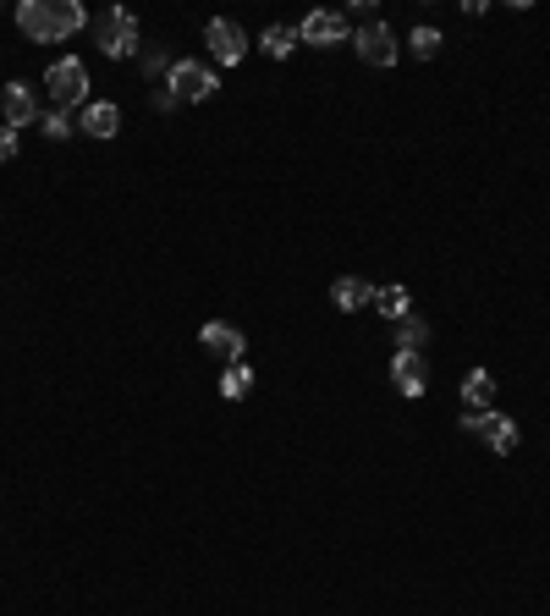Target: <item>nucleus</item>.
I'll return each instance as SVG.
<instances>
[{
  "label": "nucleus",
  "mask_w": 550,
  "mask_h": 616,
  "mask_svg": "<svg viewBox=\"0 0 550 616\" xmlns=\"http://www.w3.org/2000/svg\"><path fill=\"white\" fill-rule=\"evenodd\" d=\"M204 44H209V55H215L220 66H237L242 55H248V33H242L231 17H215V22H209V28H204Z\"/></svg>",
  "instance_id": "nucleus-5"
},
{
  "label": "nucleus",
  "mask_w": 550,
  "mask_h": 616,
  "mask_svg": "<svg viewBox=\"0 0 550 616\" xmlns=\"http://www.w3.org/2000/svg\"><path fill=\"white\" fill-rule=\"evenodd\" d=\"M297 39L303 44H341L347 39V17H341V11H308V17L297 22Z\"/></svg>",
  "instance_id": "nucleus-7"
},
{
  "label": "nucleus",
  "mask_w": 550,
  "mask_h": 616,
  "mask_svg": "<svg viewBox=\"0 0 550 616\" xmlns=\"http://www.w3.org/2000/svg\"><path fill=\"white\" fill-rule=\"evenodd\" d=\"M407 44H413V55H418V61H429V55L440 50V33H435V28H418Z\"/></svg>",
  "instance_id": "nucleus-20"
},
{
  "label": "nucleus",
  "mask_w": 550,
  "mask_h": 616,
  "mask_svg": "<svg viewBox=\"0 0 550 616\" xmlns=\"http://www.w3.org/2000/svg\"><path fill=\"white\" fill-rule=\"evenodd\" d=\"M17 160V127H0V165Z\"/></svg>",
  "instance_id": "nucleus-22"
},
{
  "label": "nucleus",
  "mask_w": 550,
  "mask_h": 616,
  "mask_svg": "<svg viewBox=\"0 0 550 616\" xmlns=\"http://www.w3.org/2000/svg\"><path fill=\"white\" fill-rule=\"evenodd\" d=\"M462 429H468V435H479L484 446L495 451V457H506V451H517V424L506 413H462Z\"/></svg>",
  "instance_id": "nucleus-3"
},
{
  "label": "nucleus",
  "mask_w": 550,
  "mask_h": 616,
  "mask_svg": "<svg viewBox=\"0 0 550 616\" xmlns=\"http://www.w3.org/2000/svg\"><path fill=\"white\" fill-rule=\"evenodd\" d=\"M143 72H171V61L160 50H143Z\"/></svg>",
  "instance_id": "nucleus-23"
},
{
  "label": "nucleus",
  "mask_w": 550,
  "mask_h": 616,
  "mask_svg": "<svg viewBox=\"0 0 550 616\" xmlns=\"http://www.w3.org/2000/svg\"><path fill=\"white\" fill-rule=\"evenodd\" d=\"M330 303H336V308H347V314H352V308L374 303V286L363 281V275H341V281L330 286Z\"/></svg>",
  "instance_id": "nucleus-14"
},
{
  "label": "nucleus",
  "mask_w": 550,
  "mask_h": 616,
  "mask_svg": "<svg viewBox=\"0 0 550 616\" xmlns=\"http://www.w3.org/2000/svg\"><path fill=\"white\" fill-rule=\"evenodd\" d=\"M165 88L176 94V105H198V99H209L215 94V72L209 66H198V61H171V72H165Z\"/></svg>",
  "instance_id": "nucleus-4"
},
{
  "label": "nucleus",
  "mask_w": 550,
  "mask_h": 616,
  "mask_svg": "<svg viewBox=\"0 0 550 616\" xmlns=\"http://www.w3.org/2000/svg\"><path fill=\"white\" fill-rule=\"evenodd\" d=\"M248 391H253V369H248V363H226V374H220V396L242 402Z\"/></svg>",
  "instance_id": "nucleus-19"
},
{
  "label": "nucleus",
  "mask_w": 550,
  "mask_h": 616,
  "mask_svg": "<svg viewBox=\"0 0 550 616\" xmlns=\"http://www.w3.org/2000/svg\"><path fill=\"white\" fill-rule=\"evenodd\" d=\"M94 39H99V50L110 55V61H127V55H138L143 50V33H138V17L132 11H105V17L94 22Z\"/></svg>",
  "instance_id": "nucleus-2"
},
{
  "label": "nucleus",
  "mask_w": 550,
  "mask_h": 616,
  "mask_svg": "<svg viewBox=\"0 0 550 616\" xmlns=\"http://www.w3.org/2000/svg\"><path fill=\"white\" fill-rule=\"evenodd\" d=\"M374 308L396 325V319L413 314V297H407V286H374Z\"/></svg>",
  "instance_id": "nucleus-16"
},
{
  "label": "nucleus",
  "mask_w": 550,
  "mask_h": 616,
  "mask_svg": "<svg viewBox=\"0 0 550 616\" xmlns=\"http://www.w3.org/2000/svg\"><path fill=\"white\" fill-rule=\"evenodd\" d=\"M50 17H55V39H72L77 28H88V11L77 0H50Z\"/></svg>",
  "instance_id": "nucleus-15"
},
{
  "label": "nucleus",
  "mask_w": 550,
  "mask_h": 616,
  "mask_svg": "<svg viewBox=\"0 0 550 616\" xmlns=\"http://www.w3.org/2000/svg\"><path fill=\"white\" fill-rule=\"evenodd\" d=\"M204 347L220 352L226 363H242V352H248V341H242L237 325H226V319H215V325H204Z\"/></svg>",
  "instance_id": "nucleus-12"
},
{
  "label": "nucleus",
  "mask_w": 550,
  "mask_h": 616,
  "mask_svg": "<svg viewBox=\"0 0 550 616\" xmlns=\"http://www.w3.org/2000/svg\"><path fill=\"white\" fill-rule=\"evenodd\" d=\"M259 50L270 55V61H281V55L297 50V28H281V22H270V28L259 33Z\"/></svg>",
  "instance_id": "nucleus-17"
},
{
  "label": "nucleus",
  "mask_w": 550,
  "mask_h": 616,
  "mask_svg": "<svg viewBox=\"0 0 550 616\" xmlns=\"http://www.w3.org/2000/svg\"><path fill=\"white\" fill-rule=\"evenodd\" d=\"M39 127H44V138H66V132H72V127H66V110H44Z\"/></svg>",
  "instance_id": "nucleus-21"
},
{
  "label": "nucleus",
  "mask_w": 550,
  "mask_h": 616,
  "mask_svg": "<svg viewBox=\"0 0 550 616\" xmlns=\"http://www.w3.org/2000/svg\"><path fill=\"white\" fill-rule=\"evenodd\" d=\"M391 380H396V391H402V396H424V385H429L424 352H396V358H391Z\"/></svg>",
  "instance_id": "nucleus-8"
},
{
  "label": "nucleus",
  "mask_w": 550,
  "mask_h": 616,
  "mask_svg": "<svg viewBox=\"0 0 550 616\" xmlns=\"http://www.w3.org/2000/svg\"><path fill=\"white\" fill-rule=\"evenodd\" d=\"M462 402H468V413H490V407H495V374L490 369H473L468 380H462Z\"/></svg>",
  "instance_id": "nucleus-13"
},
{
  "label": "nucleus",
  "mask_w": 550,
  "mask_h": 616,
  "mask_svg": "<svg viewBox=\"0 0 550 616\" xmlns=\"http://www.w3.org/2000/svg\"><path fill=\"white\" fill-rule=\"evenodd\" d=\"M77 121H83L88 138H116L121 132V110L110 105V99H88V105L77 110Z\"/></svg>",
  "instance_id": "nucleus-11"
},
{
  "label": "nucleus",
  "mask_w": 550,
  "mask_h": 616,
  "mask_svg": "<svg viewBox=\"0 0 550 616\" xmlns=\"http://www.w3.org/2000/svg\"><path fill=\"white\" fill-rule=\"evenodd\" d=\"M17 28L28 33L33 44H55V17H50V0H22V6H17Z\"/></svg>",
  "instance_id": "nucleus-10"
},
{
  "label": "nucleus",
  "mask_w": 550,
  "mask_h": 616,
  "mask_svg": "<svg viewBox=\"0 0 550 616\" xmlns=\"http://www.w3.org/2000/svg\"><path fill=\"white\" fill-rule=\"evenodd\" d=\"M352 50L363 55L369 66H396V33L385 28V22H369V28H358V39H352Z\"/></svg>",
  "instance_id": "nucleus-6"
},
{
  "label": "nucleus",
  "mask_w": 550,
  "mask_h": 616,
  "mask_svg": "<svg viewBox=\"0 0 550 616\" xmlns=\"http://www.w3.org/2000/svg\"><path fill=\"white\" fill-rule=\"evenodd\" d=\"M44 88H50V105H55V110H83V105H88V72H83V61H72V55L50 61V72H44Z\"/></svg>",
  "instance_id": "nucleus-1"
},
{
  "label": "nucleus",
  "mask_w": 550,
  "mask_h": 616,
  "mask_svg": "<svg viewBox=\"0 0 550 616\" xmlns=\"http://www.w3.org/2000/svg\"><path fill=\"white\" fill-rule=\"evenodd\" d=\"M0 110H6V127H28V121L44 116L28 83H6V94H0Z\"/></svg>",
  "instance_id": "nucleus-9"
},
{
  "label": "nucleus",
  "mask_w": 550,
  "mask_h": 616,
  "mask_svg": "<svg viewBox=\"0 0 550 616\" xmlns=\"http://www.w3.org/2000/svg\"><path fill=\"white\" fill-rule=\"evenodd\" d=\"M424 341H429V325L418 314L396 319V352H424Z\"/></svg>",
  "instance_id": "nucleus-18"
}]
</instances>
